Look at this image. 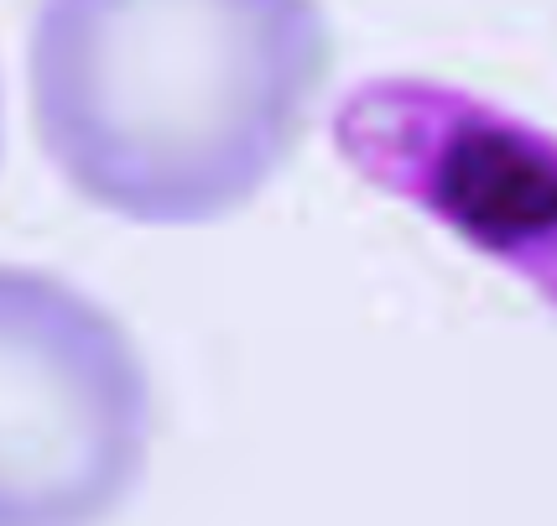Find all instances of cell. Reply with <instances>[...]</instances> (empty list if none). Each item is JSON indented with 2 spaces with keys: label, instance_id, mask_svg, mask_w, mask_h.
<instances>
[{
  "label": "cell",
  "instance_id": "obj_3",
  "mask_svg": "<svg viewBox=\"0 0 557 526\" xmlns=\"http://www.w3.org/2000/svg\"><path fill=\"white\" fill-rule=\"evenodd\" d=\"M334 146L375 193L412 204L557 313V136L437 78H370Z\"/></svg>",
  "mask_w": 557,
  "mask_h": 526
},
{
  "label": "cell",
  "instance_id": "obj_1",
  "mask_svg": "<svg viewBox=\"0 0 557 526\" xmlns=\"http://www.w3.org/2000/svg\"><path fill=\"white\" fill-rule=\"evenodd\" d=\"M334 69L318 0H42L26 84L48 162L125 224H214L292 162Z\"/></svg>",
  "mask_w": 557,
  "mask_h": 526
},
{
  "label": "cell",
  "instance_id": "obj_2",
  "mask_svg": "<svg viewBox=\"0 0 557 526\" xmlns=\"http://www.w3.org/2000/svg\"><path fill=\"white\" fill-rule=\"evenodd\" d=\"M151 376L110 308L0 266V526H104L151 458Z\"/></svg>",
  "mask_w": 557,
  "mask_h": 526
}]
</instances>
